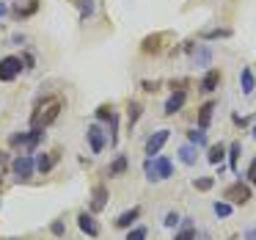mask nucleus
<instances>
[{"label":"nucleus","mask_w":256,"mask_h":240,"mask_svg":"<svg viewBox=\"0 0 256 240\" xmlns=\"http://www.w3.org/2000/svg\"><path fill=\"white\" fill-rule=\"evenodd\" d=\"M58 113H61V100H58V97H50V100L39 102L36 111L30 113V127H34V130L50 127V124L58 119Z\"/></svg>","instance_id":"1"},{"label":"nucleus","mask_w":256,"mask_h":240,"mask_svg":"<svg viewBox=\"0 0 256 240\" xmlns=\"http://www.w3.org/2000/svg\"><path fill=\"white\" fill-rule=\"evenodd\" d=\"M171 171H174L171 160H168V157H160V155L146 157V163H144V174H146V179H152V182H162V179H168Z\"/></svg>","instance_id":"2"},{"label":"nucleus","mask_w":256,"mask_h":240,"mask_svg":"<svg viewBox=\"0 0 256 240\" xmlns=\"http://www.w3.org/2000/svg\"><path fill=\"white\" fill-rule=\"evenodd\" d=\"M22 69H25V64L20 56H6L0 61V80H3V83H12L14 78H20Z\"/></svg>","instance_id":"3"},{"label":"nucleus","mask_w":256,"mask_h":240,"mask_svg":"<svg viewBox=\"0 0 256 240\" xmlns=\"http://www.w3.org/2000/svg\"><path fill=\"white\" fill-rule=\"evenodd\" d=\"M12 168H14V174H17V179H20V182H28V179L34 177L36 160H34L30 155H20L17 160L12 163Z\"/></svg>","instance_id":"4"},{"label":"nucleus","mask_w":256,"mask_h":240,"mask_svg":"<svg viewBox=\"0 0 256 240\" xmlns=\"http://www.w3.org/2000/svg\"><path fill=\"white\" fill-rule=\"evenodd\" d=\"M228 199V204H248L250 201V188L248 185H242V182H234V185H228L226 188V193H223Z\"/></svg>","instance_id":"5"},{"label":"nucleus","mask_w":256,"mask_h":240,"mask_svg":"<svg viewBox=\"0 0 256 240\" xmlns=\"http://www.w3.org/2000/svg\"><path fill=\"white\" fill-rule=\"evenodd\" d=\"M171 138V130H157V133H152L149 135V141H146V155L149 157H154L157 152L166 146V141Z\"/></svg>","instance_id":"6"},{"label":"nucleus","mask_w":256,"mask_h":240,"mask_svg":"<svg viewBox=\"0 0 256 240\" xmlns=\"http://www.w3.org/2000/svg\"><path fill=\"white\" fill-rule=\"evenodd\" d=\"M78 226H80V232H86L88 237H96V234H100V223H96V218L91 215V212H80Z\"/></svg>","instance_id":"7"},{"label":"nucleus","mask_w":256,"mask_h":240,"mask_svg":"<svg viewBox=\"0 0 256 240\" xmlns=\"http://www.w3.org/2000/svg\"><path fill=\"white\" fill-rule=\"evenodd\" d=\"M108 199H110L108 188H105V185H96V188L91 190V210H94V212L105 210V207H108Z\"/></svg>","instance_id":"8"},{"label":"nucleus","mask_w":256,"mask_h":240,"mask_svg":"<svg viewBox=\"0 0 256 240\" xmlns=\"http://www.w3.org/2000/svg\"><path fill=\"white\" fill-rule=\"evenodd\" d=\"M86 135H88V144H91V149H94V152L105 149V133H102L100 124H91V127L86 130Z\"/></svg>","instance_id":"9"},{"label":"nucleus","mask_w":256,"mask_h":240,"mask_svg":"<svg viewBox=\"0 0 256 240\" xmlns=\"http://www.w3.org/2000/svg\"><path fill=\"white\" fill-rule=\"evenodd\" d=\"M218 83H220V72H218V69H206V75L201 78L198 89L204 91V94H210V91L218 89Z\"/></svg>","instance_id":"10"},{"label":"nucleus","mask_w":256,"mask_h":240,"mask_svg":"<svg viewBox=\"0 0 256 240\" xmlns=\"http://www.w3.org/2000/svg\"><path fill=\"white\" fill-rule=\"evenodd\" d=\"M184 105V91H174L171 97L166 100V116H174V113H179Z\"/></svg>","instance_id":"11"},{"label":"nucleus","mask_w":256,"mask_h":240,"mask_svg":"<svg viewBox=\"0 0 256 240\" xmlns=\"http://www.w3.org/2000/svg\"><path fill=\"white\" fill-rule=\"evenodd\" d=\"M130 168V160H127V155H118L116 160L108 166V177H122L124 171Z\"/></svg>","instance_id":"12"},{"label":"nucleus","mask_w":256,"mask_h":240,"mask_svg":"<svg viewBox=\"0 0 256 240\" xmlns=\"http://www.w3.org/2000/svg\"><path fill=\"white\" fill-rule=\"evenodd\" d=\"M138 215H140V210H138V207H132V210L122 212V215L116 218V226L118 229H130V226H132V221H138Z\"/></svg>","instance_id":"13"},{"label":"nucleus","mask_w":256,"mask_h":240,"mask_svg":"<svg viewBox=\"0 0 256 240\" xmlns=\"http://www.w3.org/2000/svg\"><path fill=\"white\" fill-rule=\"evenodd\" d=\"M226 146H223V144H215V146H210V152H206V160H210L212 163V166H218V163H223V160H226Z\"/></svg>","instance_id":"14"},{"label":"nucleus","mask_w":256,"mask_h":240,"mask_svg":"<svg viewBox=\"0 0 256 240\" xmlns=\"http://www.w3.org/2000/svg\"><path fill=\"white\" fill-rule=\"evenodd\" d=\"M212 111H215V102H204V105H201V111H198V127H201V130L210 127V122H212Z\"/></svg>","instance_id":"15"},{"label":"nucleus","mask_w":256,"mask_h":240,"mask_svg":"<svg viewBox=\"0 0 256 240\" xmlns=\"http://www.w3.org/2000/svg\"><path fill=\"white\" fill-rule=\"evenodd\" d=\"M160 42H162V34H152L144 39V45H140V50L149 56V53H160Z\"/></svg>","instance_id":"16"},{"label":"nucleus","mask_w":256,"mask_h":240,"mask_svg":"<svg viewBox=\"0 0 256 240\" xmlns=\"http://www.w3.org/2000/svg\"><path fill=\"white\" fill-rule=\"evenodd\" d=\"M196 149H198V146H193V144H184L182 149H179V160H182L184 166H193V163H196V155H198Z\"/></svg>","instance_id":"17"},{"label":"nucleus","mask_w":256,"mask_h":240,"mask_svg":"<svg viewBox=\"0 0 256 240\" xmlns=\"http://www.w3.org/2000/svg\"><path fill=\"white\" fill-rule=\"evenodd\" d=\"M210 61H212L210 47H198V50L193 53V64H196V67H210Z\"/></svg>","instance_id":"18"},{"label":"nucleus","mask_w":256,"mask_h":240,"mask_svg":"<svg viewBox=\"0 0 256 240\" xmlns=\"http://www.w3.org/2000/svg\"><path fill=\"white\" fill-rule=\"evenodd\" d=\"M228 36H232V31H228V28H210V31L201 34V39L212 42V39H228Z\"/></svg>","instance_id":"19"},{"label":"nucleus","mask_w":256,"mask_h":240,"mask_svg":"<svg viewBox=\"0 0 256 240\" xmlns=\"http://www.w3.org/2000/svg\"><path fill=\"white\" fill-rule=\"evenodd\" d=\"M174 240H196V229H193V223H190V218H184V229H179Z\"/></svg>","instance_id":"20"},{"label":"nucleus","mask_w":256,"mask_h":240,"mask_svg":"<svg viewBox=\"0 0 256 240\" xmlns=\"http://www.w3.org/2000/svg\"><path fill=\"white\" fill-rule=\"evenodd\" d=\"M240 152H242V146H240V141H234L232 146H228V166H232V171H237V157H240Z\"/></svg>","instance_id":"21"},{"label":"nucleus","mask_w":256,"mask_h":240,"mask_svg":"<svg viewBox=\"0 0 256 240\" xmlns=\"http://www.w3.org/2000/svg\"><path fill=\"white\" fill-rule=\"evenodd\" d=\"M188 141H190V144H193V146H206V133H204V130H190V133H188Z\"/></svg>","instance_id":"22"},{"label":"nucleus","mask_w":256,"mask_h":240,"mask_svg":"<svg viewBox=\"0 0 256 240\" xmlns=\"http://www.w3.org/2000/svg\"><path fill=\"white\" fill-rule=\"evenodd\" d=\"M240 80H242V94H250V91H254V72H250L248 67L242 69V75H240Z\"/></svg>","instance_id":"23"},{"label":"nucleus","mask_w":256,"mask_h":240,"mask_svg":"<svg viewBox=\"0 0 256 240\" xmlns=\"http://www.w3.org/2000/svg\"><path fill=\"white\" fill-rule=\"evenodd\" d=\"M52 163H56V155H39V157H36V168H39L42 174H44V171H50V168H52Z\"/></svg>","instance_id":"24"},{"label":"nucleus","mask_w":256,"mask_h":240,"mask_svg":"<svg viewBox=\"0 0 256 240\" xmlns=\"http://www.w3.org/2000/svg\"><path fill=\"white\" fill-rule=\"evenodd\" d=\"M212 210H215L218 218H228V215H232V204H228V201H215Z\"/></svg>","instance_id":"25"},{"label":"nucleus","mask_w":256,"mask_h":240,"mask_svg":"<svg viewBox=\"0 0 256 240\" xmlns=\"http://www.w3.org/2000/svg\"><path fill=\"white\" fill-rule=\"evenodd\" d=\"M140 111H144V108H140L138 102H130V116H127L130 127H135V122H138V119H140Z\"/></svg>","instance_id":"26"},{"label":"nucleus","mask_w":256,"mask_h":240,"mask_svg":"<svg viewBox=\"0 0 256 240\" xmlns=\"http://www.w3.org/2000/svg\"><path fill=\"white\" fill-rule=\"evenodd\" d=\"M78 6H80V17H91V12H94V0H78Z\"/></svg>","instance_id":"27"},{"label":"nucleus","mask_w":256,"mask_h":240,"mask_svg":"<svg viewBox=\"0 0 256 240\" xmlns=\"http://www.w3.org/2000/svg\"><path fill=\"white\" fill-rule=\"evenodd\" d=\"M193 185H196V190H210L212 185H215V179L212 177H198V179H193Z\"/></svg>","instance_id":"28"},{"label":"nucleus","mask_w":256,"mask_h":240,"mask_svg":"<svg viewBox=\"0 0 256 240\" xmlns=\"http://www.w3.org/2000/svg\"><path fill=\"white\" fill-rule=\"evenodd\" d=\"M36 9H39V0H30V3H28L25 9H17V17H30V14L36 12Z\"/></svg>","instance_id":"29"},{"label":"nucleus","mask_w":256,"mask_h":240,"mask_svg":"<svg viewBox=\"0 0 256 240\" xmlns=\"http://www.w3.org/2000/svg\"><path fill=\"white\" fill-rule=\"evenodd\" d=\"M146 234H149V229H146V226H138V229H132V232L127 234V240H146Z\"/></svg>","instance_id":"30"},{"label":"nucleus","mask_w":256,"mask_h":240,"mask_svg":"<svg viewBox=\"0 0 256 240\" xmlns=\"http://www.w3.org/2000/svg\"><path fill=\"white\" fill-rule=\"evenodd\" d=\"M25 141H28V135H25V133H14L12 138H8V144H12V146H25Z\"/></svg>","instance_id":"31"},{"label":"nucleus","mask_w":256,"mask_h":240,"mask_svg":"<svg viewBox=\"0 0 256 240\" xmlns=\"http://www.w3.org/2000/svg\"><path fill=\"white\" fill-rule=\"evenodd\" d=\"M248 182L256 185V157L250 160V166H248Z\"/></svg>","instance_id":"32"},{"label":"nucleus","mask_w":256,"mask_h":240,"mask_svg":"<svg viewBox=\"0 0 256 240\" xmlns=\"http://www.w3.org/2000/svg\"><path fill=\"white\" fill-rule=\"evenodd\" d=\"M110 108H108V105H100V108H96V119H110Z\"/></svg>","instance_id":"33"},{"label":"nucleus","mask_w":256,"mask_h":240,"mask_svg":"<svg viewBox=\"0 0 256 240\" xmlns=\"http://www.w3.org/2000/svg\"><path fill=\"white\" fill-rule=\"evenodd\" d=\"M162 223H166V226H176V223H179V215H176V212H168Z\"/></svg>","instance_id":"34"},{"label":"nucleus","mask_w":256,"mask_h":240,"mask_svg":"<svg viewBox=\"0 0 256 240\" xmlns=\"http://www.w3.org/2000/svg\"><path fill=\"white\" fill-rule=\"evenodd\" d=\"M22 64H25V69H34V56H30V53H25V56H22Z\"/></svg>","instance_id":"35"},{"label":"nucleus","mask_w":256,"mask_h":240,"mask_svg":"<svg viewBox=\"0 0 256 240\" xmlns=\"http://www.w3.org/2000/svg\"><path fill=\"white\" fill-rule=\"evenodd\" d=\"M232 122H234V124H240V127H245V124H248V119H245V116H237V113H234Z\"/></svg>","instance_id":"36"},{"label":"nucleus","mask_w":256,"mask_h":240,"mask_svg":"<svg viewBox=\"0 0 256 240\" xmlns=\"http://www.w3.org/2000/svg\"><path fill=\"white\" fill-rule=\"evenodd\" d=\"M50 229H52V234H64V223H61V221H56Z\"/></svg>","instance_id":"37"},{"label":"nucleus","mask_w":256,"mask_h":240,"mask_svg":"<svg viewBox=\"0 0 256 240\" xmlns=\"http://www.w3.org/2000/svg\"><path fill=\"white\" fill-rule=\"evenodd\" d=\"M144 89H146V91H157V80H154V83H149V80H144Z\"/></svg>","instance_id":"38"},{"label":"nucleus","mask_w":256,"mask_h":240,"mask_svg":"<svg viewBox=\"0 0 256 240\" xmlns=\"http://www.w3.org/2000/svg\"><path fill=\"white\" fill-rule=\"evenodd\" d=\"M245 240H256V229H248V232H245Z\"/></svg>","instance_id":"39"},{"label":"nucleus","mask_w":256,"mask_h":240,"mask_svg":"<svg viewBox=\"0 0 256 240\" xmlns=\"http://www.w3.org/2000/svg\"><path fill=\"white\" fill-rule=\"evenodd\" d=\"M6 12H8V9H6V3H0V17H3Z\"/></svg>","instance_id":"40"},{"label":"nucleus","mask_w":256,"mask_h":240,"mask_svg":"<svg viewBox=\"0 0 256 240\" xmlns=\"http://www.w3.org/2000/svg\"><path fill=\"white\" fill-rule=\"evenodd\" d=\"M254 138H256V127H254Z\"/></svg>","instance_id":"41"}]
</instances>
